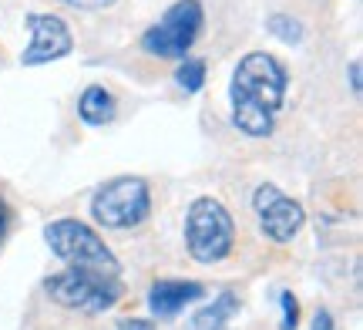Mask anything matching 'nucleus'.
Returning <instances> with one entry per match:
<instances>
[{
  "label": "nucleus",
  "mask_w": 363,
  "mask_h": 330,
  "mask_svg": "<svg viewBox=\"0 0 363 330\" xmlns=\"http://www.w3.org/2000/svg\"><path fill=\"white\" fill-rule=\"evenodd\" d=\"M44 239L57 260H65L67 266H78V270H94V273H108L118 277V260L115 253L104 246V239L81 219H54L44 226Z\"/></svg>",
  "instance_id": "5"
},
{
  "label": "nucleus",
  "mask_w": 363,
  "mask_h": 330,
  "mask_svg": "<svg viewBox=\"0 0 363 330\" xmlns=\"http://www.w3.org/2000/svg\"><path fill=\"white\" fill-rule=\"evenodd\" d=\"M289 75L279 57L266 51H249L233 71V121L249 138H266L276 128L279 108L286 101Z\"/></svg>",
  "instance_id": "1"
},
{
  "label": "nucleus",
  "mask_w": 363,
  "mask_h": 330,
  "mask_svg": "<svg viewBox=\"0 0 363 330\" xmlns=\"http://www.w3.org/2000/svg\"><path fill=\"white\" fill-rule=\"evenodd\" d=\"M206 27V11L202 0H175L165 17L152 24L142 34V51L152 57H165V61H179L192 51V44L199 40Z\"/></svg>",
  "instance_id": "6"
},
{
  "label": "nucleus",
  "mask_w": 363,
  "mask_h": 330,
  "mask_svg": "<svg viewBox=\"0 0 363 330\" xmlns=\"http://www.w3.org/2000/svg\"><path fill=\"white\" fill-rule=\"evenodd\" d=\"M65 7H74V11H104V7H115L118 0H57Z\"/></svg>",
  "instance_id": "16"
},
{
  "label": "nucleus",
  "mask_w": 363,
  "mask_h": 330,
  "mask_svg": "<svg viewBox=\"0 0 363 330\" xmlns=\"http://www.w3.org/2000/svg\"><path fill=\"white\" fill-rule=\"evenodd\" d=\"M202 297H206V287L199 280H155L152 290H148V307H152L155 317L169 320Z\"/></svg>",
  "instance_id": "9"
},
{
  "label": "nucleus",
  "mask_w": 363,
  "mask_h": 330,
  "mask_svg": "<svg viewBox=\"0 0 363 330\" xmlns=\"http://www.w3.org/2000/svg\"><path fill=\"white\" fill-rule=\"evenodd\" d=\"M279 304H283V324H279V330H296V324H299V300L289 290H283L279 293Z\"/></svg>",
  "instance_id": "14"
},
{
  "label": "nucleus",
  "mask_w": 363,
  "mask_h": 330,
  "mask_svg": "<svg viewBox=\"0 0 363 330\" xmlns=\"http://www.w3.org/2000/svg\"><path fill=\"white\" fill-rule=\"evenodd\" d=\"M78 115L88 125H108V121L115 119V98H111V92L104 84H91L88 92L81 94Z\"/></svg>",
  "instance_id": "11"
},
{
  "label": "nucleus",
  "mask_w": 363,
  "mask_h": 330,
  "mask_svg": "<svg viewBox=\"0 0 363 330\" xmlns=\"http://www.w3.org/2000/svg\"><path fill=\"white\" fill-rule=\"evenodd\" d=\"M44 293L54 307L61 310H74V314H104L111 307L121 304L125 297V283L108 273H94V270H78L67 266L61 273L44 280Z\"/></svg>",
  "instance_id": "2"
},
{
  "label": "nucleus",
  "mask_w": 363,
  "mask_h": 330,
  "mask_svg": "<svg viewBox=\"0 0 363 330\" xmlns=\"http://www.w3.org/2000/svg\"><path fill=\"white\" fill-rule=\"evenodd\" d=\"M235 310H239V297L225 290L189 320V330H225V320L233 317Z\"/></svg>",
  "instance_id": "10"
},
{
  "label": "nucleus",
  "mask_w": 363,
  "mask_h": 330,
  "mask_svg": "<svg viewBox=\"0 0 363 330\" xmlns=\"http://www.w3.org/2000/svg\"><path fill=\"white\" fill-rule=\"evenodd\" d=\"M235 246V219L219 199L199 196L185 212V250L195 263H222Z\"/></svg>",
  "instance_id": "3"
},
{
  "label": "nucleus",
  "mask_w": 363,
  "mask_h": 330,
  "mask_svg": "<svg viewBox=\"0 0 363 330\" xmlns=\"http://www.w3.org/2000/svg\"><path fill=\"white\" fill-rule=\"evenodd\" d=\"M94 223L104 229H138L152 216V189L142 175H118L94 192L91 199Z\"/></svg>",
  "instance_id": "4"
},
{
  "label": "nucleus",
  "mask_w": 363,
  "mask_h": 330,
  "mask_svg": "<svg viewBox=\"0 0 363 330\" xmlns=\"http://www.w3.org/2000/svg\"><path fill=\"white\" fill-rule=\"evenodd\" d=\"M266 31H269L272 38L286 40V44H299L303 40V24H299L296 17H289V13H269V21H266Z\"/></svg>",
  "instance_id": "13"
},
{
  "label": "nucleus",
  "mask_w": 363,
  "mask_h": 330,
  "mask_svg": "<svg viewBox=\"0 0 363 330\" xmlns=\"http://www.w3.org/2000/svg\"><path fill=\"white\" fill-rule=\"evenodd\" d=\"M118 330H155V324H152V320H142V317H128L118 324Z\"/></svg>",
  "instance_id": "17"
},
{
  "label": "nucleus",
  "mask_w": 363,
  "mask_h": 330,
  "mask_svg": "<svg viewBox=\"0 0 363 330\" xmlns=\"http://www.w3.org/2000/svg\"><path fill=\"white\" fill-rule=\"evenodd\" d=\"M206 61L202 57H182L179 71H175V81H179V88L185 94H195L202 92V84H206Z\"/></svg>",
  "instance_id": "12"
},
{
  "label": "nucleus",
  "mask_w": 363,
  "mask_h": 330,
  "mask_svg": "<svg viewBox=\"0 0 363 330\" xmlns=\"http://www.w3.org/2000/svg\"><path fill=\"white\" fill-rule=\"evenodd\" d=\"M350 88H353V94H360V88H363V67H360V61H350Z\"/></svg>",
  "instance_id": "18"
},
{
  "label": "nucleus",
  "mask_w": 363,
  "mask_h": 330,
  "mask_svg": "<svg viewBox=\"0 0 363 330\" xmlns=\"http://www.w3.org/2000/svg\"><path fill=\"white\" fill-rule=\"evenodd\" d=\"M11 226H13V209H11V202L0 196V246L11 236Z\"/></svg>",
  "instance_id": "15"
},
{
  "label": "nucleus",
  "mask_w": 363,
  "mask_h": 330,
  "mask_svg": "<svg viewBox=\"0 0 363 330\" xmlns=\"http://www.w3.org/2000/svg\"><path fill=\"white\" fill-rule=\"evenodd\" d=\"M27 27H30V44L21 54V65L24 67L51 65L57 57L71 54V48H74L71 27L57 13H27Z\"/></svg>",
  "instance_id": "8"
},
{
  "label": "nucleus",
  "mask_w": 363,
  "mask_h": 330,
  "mask_svg": "<svg viewBox=\"0 0 363 330\" xmlns=\"http://www.w3.org/2000/svg\"><path fill=\"white\" fill-rule=\"evenodd\" d=\"M313 330H337V327H333L330 310H316V317H313Z\"/></svg>",
  "instance_id": "19"
},
{
  "label": "nucleus",
  "mask_w": 363,
  "mask_h": 330,
  "mask_svg": "<svg viewBox=\"0 0 363 330\" xmlns=\"http://www.w3.org/2000/svg\"><path fill=\"white\" fill-rule=\"evenodd\" d=\"M252 206H256L262 233H266L272 243H289V239H296L303 223H306V212H303V206H299L296 199H289L286 192H279V189L269 182L256 189Z\"/></svg>",
  "instance_id": "7"
}]
</instances>
